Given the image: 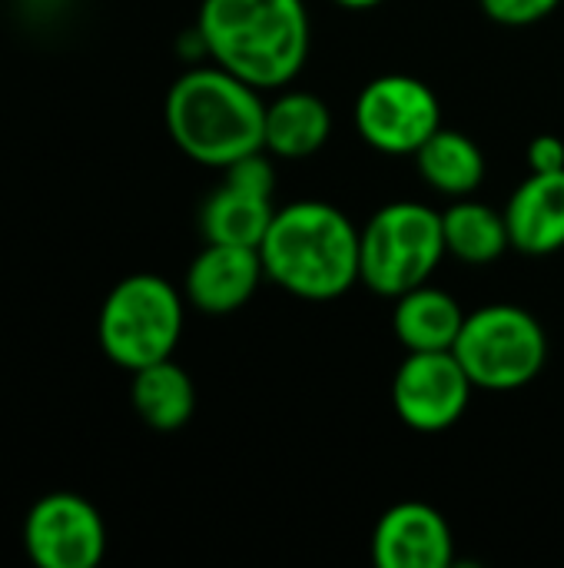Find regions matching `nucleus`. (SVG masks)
I'll return each instance as SVG.
<instances>
[{"label": "nucleus", "mask_w": 564, "mask_h": 568, "mask_svg": "<svg viewBox=\"0 0 564 568\" xmlns=\"http://www.w3.org/2000/svg\"><path fill=\"white\" fill-rule=\"evenodd\" d=\"M196 33L206 60L259 90H283L306 67L312 27L302 0H203Z\"/></svg>", "instance_id": "nucleus-1"}, {"label": "nucleus", "mask_w": 564, "mask_h": 568, "mask_svg": "<svg viewBox=\"0 0 564 568\" xmlns=\"http://www.w3.org/2000/svg\"><path fill=\"white\" fill-rule=\"evenodd\" d=\"M163 120L176 150L203 166L226 170L229 163L266 150L263 90L213 60L206 67H189L173 80Z\"/></svg>", "instance_id": "nucleus-2"}, {"label": "nucleus", "mask_w": 564, "mask_h": 568, "mask_svg": "<svg viewBox=\"0 0 564 568\" xmlns=\"http://www.w3.org/2000/svg\"><path fill=\"white\" fill-rule=\"evenodd\" d=\"M266 276L309 303L339 300L359 283V230L322 200H296L273 213L259 243Z\"/></svg>", "instance_id": "nucleus-3"}, {"label": "nucleus", "mask_w": 564, "mask_h": 568, "mask_svg": "<svg viewBox=\"0 0 564 568\" xmlns=\"http://www.w3.org/2000/svg\"><path fill=\"white\" fill-rule=\"evenodd\" d=\"M183 310L186 296L170 280L156 273L123 276L96 316L103 356L126 373L170 359L183 336Z\"/></svg>", "instance_id": "nucleus-4"}, {"label": "nucleus", "mask_w": 564, "mask_h": 568, "mask_svg": "<svg viewBox=\"0 0 564 568\" xmlns=\"http://www.w3.org/2000/svg\"><path fill=\"white\" fill-rule=\"evenodd\" d=\"M445 253L439 210L416 200L386 203L359 230V283L396 300L429 283Z\"/></svg>", "instance_id": "nucleus-5"}, {"label": "nucleus", "mask_w": 564, "mask_h": 568, "mask_svg": "<svg viewBox=\"0 0 564 568\" xmlns=\"http://www.w3.org/2000/svg\"><path fill=\"white\" fill-rule=\"evenodd\" d=\"M452 353L475 389L515 393L535 383L545 369L548 336L529 310L515 303H492L465 316Z\"/></svg>", "instance_id": "nucleus-6"}, {"label": "nucleus", "mask_w": 564, "mask_h": 568, "mask_svg": "<svg viewBox=\"0 0 564 568\" xmlns=\"http://www.w3.org/2000/svg\"><path fill=\"white\" fill-rule=\"evenodd\" d=\"M442 126L435 90L409 73H382L356 97L359 136L386 156H416L419 146Z\"/></svg>", "instance_id": "nucleus-7"}, {"label": "nucleus", "mask_w": 564, "mask_h": 568, "mask_svg": "<svg viewBox=\"0 0 564 568\" xmlns=\"http://www.w3.org/2000/svg\"><path fill=\"white\" fill-rule=\"evenodd\" d=\"M23 549L37 568H96L106 556L103 516L76 493H47L23 519Z\"/></svg>", "instance_id": "nucleus-8"}, {"label": "nucleus", "mask_w": 564, "mask_h": 568, "mask_svg": "<svg viewBox=\"0 0 564 568\" xmlns=\"http://www.w3.org/2000/svg\"><path fill=\"white\" fill-rule=\"evenodd\" d=\"M475 386L452 349L409 353L392 376V409L416 433H442L455 426Z\"/></svg>", "instance_id": "nucleus-9"}, {"label": "nucleus", "mask_w": 564, "mask_h": 568, "mask_svg": "<svg viewBox=\"0 0 564 568\" xmlns=\"http://www.w3.org/2000/svg\"><path fill=\"white\" fill-rule=\"evenodd\" d=\"M223 183L206 196L199 210V230L206 243L256 246L273 223L276 173L266 150H256L223 170Z\"/></svg>", "instance_id": "nucleus-10"}, {"label": "nucleus", "mask_w": 564, "mask_h": 568, "mask_svg": "<svg viewBox=\"0 0 564 568\" xmlns=\"http://www.w3.org/2000/svg\"><path fill=\"white\" fill-rule=\"evenodd\" d=\"M452 556V529L429 503H396L372 529V559L379 568H449Z\"/></svg>", "instance_id": "nucleus-11"}, {"label": "nucleus", "mask_w": 564, "mask_h": 568, "mask_svg": "<svg viewBox=\"0 0 564 568\" xmlns=\"http://www.w3.org/2000/svg\"><path fill=\"white\" fill-rule=\"evenodd\" d=\"M263 276L266 270L256 246L206 243L183 276V296L199 313L226 316L253 300Z\"/></svg>", "instance_id": "nucleus-12"}, {"label": "nucleus", "mask_w": 564, "mask_h": 568, "mask_svg": "<svg viewBox=\"0 0 564 568\" xmlns=\"http://www.w3.org/2000/svg\"><path fill=\"white\" fill-rule=\"evenodd\" d=\"M502 213L512 250L525 256H552L564 250V170L529 173Z\"/></svg>", "instance_id": "nucleus-13"}, {"label": "nucleus", "mask_w": 564, "mask_h": 568, "mask_svg": "<svg viewBox=\"0 0 564 568\" xmlns=\"http://www.w3.org/2000/svg\"><path fill=\"white\" fill-rule=\"evenodd\" d=\"M332 113L309 90H286L266 103V153L279 160H306L329 143Z\"/></svg>", "instance_id": "nucleus-14"}, {"label": "nucleus", "mask_w": 564, "mask_h": 568, "mask_svg": "<svg viewBox=\"0 0 564 568\" xmlns=\"http://www.w3.org/2000/svg\"><path fill=\"white\" fill-rule=\"evenodd\" d=\"M465 310L459 300L439 286H416L402 296H396L392 310V333L406 346V353H429V349H452L462 326Z\"/></svg>", "instance_id": "nucleus-15"}, {"label": "nucleus", "mask_w": 564, "mask_h": 568, "mask_svg": "<svg viewBox=\"0 0 564 568\" xmlns=\"http://www.w3.org/2000/svg\"><path fill=\"white\" fill-rule=\"evenodd\" d=\"M130 403L150 429L176 433L193 419L196 386H193L189 373L180 363H173V356H170V359L150 363L133 373Z\"/></svg>", "instance_id": "nucleus-16"}, {"label": "nucleus", "mask_w": 564, "mask_h": 568, "mask_svg": "<svg viewBox=\"0 0 564 568\" xmlns=\"http://www.w3.org/2000/svg\"><path fill=\"white\" fill-rule=\"evenodd\" d=\"M419 176L445 196H472L485 180V156L479 143L459 130L439 126L416 153Z\"/></svg>", "instance_id": "nucleus-17"}, {"label": "nucleus", "mask_w": 564, "mask_h": 568, "mask_svg": "<svg viewBox=\"0 0 564 568\" xmlns=\"http://www.w3.org/2000/svg\"><path fill=\"white\" fill-rule=\"evenodd\" d=\"M442 233H445V250L472 266H485L505 256V250L512 246L509 240V223L505 213L459 196L445 213H442Z\"/></svg>", "instance_id": "nucleus-18"}, {"label": "nucleus", "mask_w": 564, "mask_h": 568, "mask_svg": "<svg viewBox=\"0 0 564 568\" xmlns=\"http://www.w3.org/2000/svg\"><path fill=\"white\" fill-rule=\"evenodd\" d=\"M479 3L485 17H492L502 27H529L555 13L562 0H479Z\"/></svg>", "instance_id": "nucleus-19"}, {"label": "nucleus", "mask_w": 564, "mask_h": 568, "mask_svg": "<svg viewBox=\"0 0 564 568\" xmlns=\"http://www.w3.org/2000/svg\"><path fill=\"white\" fill-rule=\"evenodd\" d=\"M525 156H529V170H532V173H555V170H564L562 136H555V133H539V136L529 143Z\"/></svg>", "instance_id": "nucleus-20"}, {"label": "nucleus", "mask_w": 564, "mask_h": 568, "mask_svg": "<svg viewBox=\"0 0 564 568\" xmlns=\"http://www.w3.org/2000/svg\"><path fill=\"white\" fill-rule=\"evenodd\" d=\"M332 3H339V7H346V10H372V7H379L382 0H332Z\"/></svg>", "instance_id": "nucleus-21"}]
</instances>
